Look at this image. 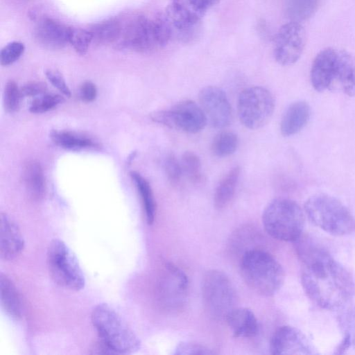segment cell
I'll list each match as a JSON object with an SVG mask.
<instances>
[{
  "label": "cell",
  "mask_w": 355,
  "mask_h": 355,
  "mask_svg": "<svg viewBox=\"0 0 355 355\" xmlns=\"http://www.w3.org/2000/svg\"><path fill=\"white\" fill-rule=\"evenodd\" d=\"M294 242L302 263V285L309 299L327 310L345 305L355 291L354 282L349 271L309 238L302 235Z\"/></svg>",
  "instance_id": "obj_1"
},
{
  "label": "cell",
  "mask_w": 355,
  "mask_h": 355,
  "mask_svg": "<svg viewBox=\"0 0 355 355\" xmlns=\"http://www.w3.org/2000/svg\"><path fill=\"white\" fill-rule=\"evenodd\" d=\"M91 320L100 341L113 354H130L140 349L139 337L109 304L96 305L92 310Z\"/></svg>",
  "instance_id": "obj_2"
},
{
  "label": "cell",
  "mask_w": 355,
  "mask_h": 355,
  "mask_svg": "<svg viewBox=\"0 0 355 355\" xmlns=\"http://www.w3.org/2000/svg\"><path fill=\"white\" fill-rule=\"evenodd\" d=\"M240 268L245 282L259 295H273L284 284L285 274L281 264L263 250L246 251L241 258Z\"/></svg>",
  "instance_id": "obj_3"
},
{
  "label": "cell",
  "mask_w": 355,
  "mask_h": 355,
  "mask_svg": "<svg viewBox=\"0 0 355 355\" xmlns=\"http://www.w3.org/2000/svg\"><path fill=\"white\" fill-rule=\"evenodd\" d=\"M304 209L309 220L323 231L334 236H345L355 231V218L336 198L316 194L306 202Z\"/></svg>",
  "instance_id": "obj_4"
},
{
  "label": "cell",
  "mask_w": 355,
  "mask_h": 355,
  "mask_svg": "<svg viewBox=\"0 0 355 355\" xmlns=\"http://www.w3.org/2000/svg\"><path fill=\"white\" fill-rule=\"evenodd\" d=\"M262 222L265 230L271 237L294 242L302 236L304 214L296 202L277 198L265 207Z\"/></svg>",
  "instance_id": "obj_5"
},
{
  "label": "cell",
  "mask_w": 355,
  "mask_h": 355,
  "mask_svg": "<svg viewBox=\"0 0 355 355\" xmlns=\"http://www.w3.org/2000/svg\"><path fill=\"white\" fill-rule=\"evenodd\" d=\"M46 262L49 275L58 286L80 291L85 286V277L73 252L62 240L55 239L47 249Z\"/></svg>",
  "instance_id": "obj_6"
},
{
  "label": "cell",
  "mask_w": 355,
  "mask_h": 355,
  "mask_svg": "<svg viewBox=\"0 0 355 355\" xmlns=\"http://www.w3.org/2000/svg\"><path fill=\"white\" fill-rule=\"evenodd\" d=\"M209 7L207 0H171L164 14L173 37L184 42L197 37L201 20Z\"/></svg>",
  "instance_id": "obj_7"
},
{
  "label": "cell",
  "mask_w": 355,
  "mask_h": 355,
  "mask_svg": "<svg viewBox=\"0 0 355 355\" xmlns=\"http://www.w3.org/2000/svg\"><path fill=\"white\" fill-rule=\"evenodd\" d=\"M202 296L206 310L215 319H225L234 309V288L229 277L221 271L211 270L205 274Z\"/></svg>",
  "instance_id": "obj_8"
},
{
  "label": "cell",
  "mask_w": 355,
  "mask_h": 355,
  "mask_svg": "<svg viewBox=\"0 0 355 355\" xmlns=\"http://www.w3.org/2000/svg\"><path fill=\"white\" fill-rule=\"evenodd\" d=\"M237 110L239 120L244 126L259 129L270 119L275 110V99L267 89L250 87L239 94Z\"/></svg>",
  "instance_id": "obj_9"
},
{
  "label": "cell",
  "mask_w": 355,
  "mask_h": 355,
  "mask_svg": "<svg viewBox=\"0 0 355 355\" xmlns=\"http://www.w3.org/2000/svg\"><path fill=\"white\" fill-rule=\"evenodd\" d=\"M150 116L157 123L188 133H197L207 123L201 107L191 100L180 101L168 110L155 111Z\"/></svg>",
  "instance_id": "obj_10"
},
{
  "label": "cell",
  "mask_w": 355,
  "mask_h": 355,
  "mask_svg": "<svg viewBox=\"0 0 355 355\" xmlns=\"http://www.w3.org/2000/svg\"><path fill=\"white\" fill-rule=\"evenodd\" d=\"M189 282L186 274L178 266L166 263L157 286L158 300L164 310L175 313L182 310L188 300Z\"/></svg>",
  "instance_id": "obj_11"
},
{
  "label": "cell",
  "mask_w": 355,
  "mask_h": 355,
  "mask_svg": "<svg viewBox=\"0 0 355 355\" xmlns=\"http://www.w3.org/2000/svg\"><path fill=\"white\" fill-rule=\"evenodd\" d=\"M306 44L303 26L291 21L282 25L275 37L274 57L281 65L288 66L300 58Z\"/></svg>",
  "instance_id": "obj_12"
},
{
  "label": "cell",
  "mask_w": 355,
  "mask_h": 355,
  "mask_svg": "<svg viewBox=\"0 0 355 355\" xmlns=\"http://www.w3.org/2000/svg\"><path fill=\"white\" fill-rule=\"evenodd\" d=\"M200 106L207 123L214 128L221 129L232 120V110L225 92L216 86H207L199 92Z\"/></svg>",
  "instance_id": "obj_13"
},
{
  "label": "cell",
  "mask_w": 355,
  "mask_h": 355,
  "mask_svg": "<svg viewBox=\"0 0 355 355\" xmlns=\"http://www.w3.org/2000/svg\"><path fill=\"white\" fill-rule=\"evenodd\" d=\"M117 42V45L138 52H147L158 48L153 19L143 15L134 17L124 26H122L121 36Z\"/></svg>",
  "instance_id": "obj_14"
},
{
  "label": "cell",
  "mask_w": 355,
  "mask_h": 355,
  "mask_svg": "<svg viewBox=\"0 0 355 355\" xmlns=\"http://www.w3.org/2000/svg\"><path fill=\"white\" fill-rule=\"evenodd\" d=\"M270 349L274 355L312 354L315 352L306 336L295 327L285 325L272 336Z\"/></svg>",
  "instance_id": "obj_15"
},
{
  "label": "cell",
  "mask_w": 355,
  "mask_h": 355,
  "mask_svg": "<svg viewBox=\"0 0 355 355\" xmlns=\"http://www.w3.org/2000/svg\"><path fill=\"white\" fill-rule=\"evenodd\" d=\"M24 239L16 222L7 214L0 216V257L3 261L17 258L23 252Z\"/></svg>",
  "instance_id": "obj_16"
},
{
  "label": "cell",
  "mask_w": 355,
  "mask_h": 355,
  "mask_svg": "<svg viewBox=\"0 0 355 355\" xmlns=\"http://www.w3.org/2000/svg\"><path fill=\"white\" fill-rule=\"evenodd\" d=\"M69 28L51 19L42 20L36 26L35 37L42 46L60 49L69 43Z\"/></svg>",
  "instance_id": "obj_17"
},
{
  "label": "cell",
  "mask_w": 355,
  "mask_h": 355,
  "mask_svg": "<svg viewBox=\"0 0 355 355\" xmlns=\"http://www.w3.org/2000/svg\"><path fill=\"white\" fill-rule=\"evenodd\" d=\"M336 49L327 48L320 51L313 60L311 69V81L319 92L331 87V73Z\"/></svg>",
  "instance_id": "obj_18"
},
{
  "label": "cell",
  "mask_w": 355,
  "mask_h": 355,
  "mask_svg": "<svg viewBox=\"0 0 355 355\" xmlns=\"http://www.w3.org/2000/svg\"><path fill=\"white\" fill-rule=\"evenodd\" d=\"M333 88H339L349 96H355V58L344 50L338 52Z\"/></svg>",
  "instance_id": "obj_19"
},
{
  "label": "cell",
  "mask_w": 355,
  "mask_h": 355,
  "mask_svg": "<svg viewBox=\"0 0 355 355\" xmlns=\"http://www.w3.org/2000/svg\"><path fill=\"white\" fill-rule=\"evenodd\" d=\"M225 320L236 338H252L258 333L257 319L249 309L234 308L227 314Z\"/></svg>",
  "instance_id": "obj_20"
},
{
  "label": "cell",
  "mask_w": 355,
  "mask_h": 355,
  "mask_svg": "<svg viewBox=\"0 0 355 355\" xmlns=\"http://www.w3.org/2000/svg\"><path fill=\"white\" fill-rule=\"evenodd\" d=\"M309 116L310 108L307 103L299 101L291 103L281 121L282 134L288 137L299 132L306 124Z\"/></svg>",
  "instance_id": "obj_21"
},
{
  "label": "cell",
  "mask_w": 355,
  "mask_h": 355,
  "mask_svg": "<svg viewBox=\"0 0 355 355\" xmlns=\"http://www.w3.org/2000/svg\"><path fill=\"white\" fill-rule=\"evenodd\" d=\"M0 298L2 309L12 318L20 319L24 313L22 300L15 283L6 274H0Z\"/></svg>",
  "instance_id": "obj_22"
},
{
  "label": "cell",
  "mask_w": 355,
  "mask_h": 355,
  "mask_svg": "<svg viewBox=\"0 0 355 355\" xmlns=\"http://www.w3.org/2000/svg\"><path fill=\"white\" fill-rule=\"evenodd\" d=\"M23 182L28 194L33 199L38 200L45 193V181L42 168L35 160H29L24 166Z\"/></svg>",
  "instance_id": "obj_23"
},
{
  "label": "cell",
  "mask_w": 355,
  "mask_h": 355,
  "mask_svg": "<svg viewBox=\"0 0 355 355\" xmlns=\"http://www.w3.org/2000/svg\"><path fill=\"white\" fill-rule=\"evenodd\" d=\"M241 168L236 166L231 168L220 180L217 186L214 203L217 209L225 208L232 200L240 175Z\"/></svg>",
  "instance_id": "obj_24"
},
{
  "label": "cell",
  "mask_w": 355,
  "mask_h": 355,
  "mask_svg": "<svg viewBox=\"0 0 355 355\" xmlns=\"http://www.w3.org/2000/svg\"><path fill=\"white\" fill-rule=\"evenodd\" d=\"M130 175L139 193L146 222L152 225L156 216V202L151 187L147 180L138 172L132 171Z\"/></svg>",
  "instance_id": "obj_25"
},
{
  "label": "cell",
  "mask_w": 355,
  "mask_h": 355,
  "mask_svg": "<svg viewBox=\"0 0 355 355\" xmlns=\"http://www.w3.org/2000/svg\"><path fill=\"white\" fill-rule=\"evenodd\" d=\"M50 137L56 145L67 149L80 150L96 146L91 138L74 132L54 130Z\"/></svg>",
  "instance_id": "obj_26"
},
{
  "label": "cell",
  "mask_w": 355,
  "mask_h": 355,
  "mask_svg": "<svg viewBox=\"0 0 355 355\" xmlns=\"http://www.w3.org/2000/svg\"><path fill=\"white\" fill-rule=\"evenodd\" d=\"M121 24L115 19H109L94 25L89 30L92 41L101 44L116 42L120 38Z\"/></svg>",
  "instance_id": "obj_27"
},
{
  "label": "cell",
  "mask_w": 355,
  "mask_h": 355,
  "mask_svg": "<svg viewBox=\"0 0 355 355\" xmlns=\"http://www.w3.org/2000/svg\"><path fill=\"white\" fill-rule=\"evenodd\" d=\"M318 3V0H286L285 12L292 21L300 23L315 15Z\"/></svg>",
  "instance_id": "obj_28"
},
{
  "label": "cell",
  "mask_w": 355,
  "mask_h": 355,
  "mask_svg": "<svg viewBox=\"0 0 355 355\" xmlns=\"http://www.w3.org/2000/svg\"><path fill=\"white\" fill-rule=\"evenodd\" d=\"M239 145V139L236 133L224 130L218 133L214 138L211 150L217 157H223L233 154Z\"/></svg>",
  "instance_id": "obj_29"
},
{
  "label": "cell",
  "mask_w": 355,
  "mask_h": 355,
  "mask_svg": "<svg viewBox=\"0 0 355 355\" xmlns=\"http://www.w3.org/2000/svg\"><path fill=\"white\" fill-rule=\"evenodd\" d=\"M181 167L183 174H184L189 180L197 182L200 180L201 175V162L200 157L193 152L186 151L181 157Z\"/></svg>",
  "instance_id": "obj_30"
},
{
  "label": "cell",
  "mask_w": 355,
  "mask_h": 355,
  "mask_svg": "<svg viewBox=\"0 0 355 355\" xmlns=\"http://www.w3.org/2000/svg\"><path fill=\"white\" fill-rule=\"evenodd\" d=\"M341 324L344 338L338 349L343 352L352 345L355 347V307L343 315Z\"/></svg>",
  "instance_id": "obj_31"
},
{
  "label": "cell",
  "mask_w": 355,
  "mask_h": 355,
  "mask_svg": "<svg viewBox=\"0 0 355 355\" xmlns=\"http://www.w3.org/2000/svg\"><path fill=\"white\" fill-rule=\"evenodd\" d=\"M92 42V35L89 31L80 28H69V43L80 55H85Z\"/></svg>",
  "instance_id": "obj_32"
},
{
  "label": "cell",
  "mask_w": 355,
  "mask_h": 355,
  "mask_svg": "<svg viewBox=\"0 0 355 355\" xmlns=\"http://www.w3.org/2000/svg\"><path fill=\"white\" fill-rule=\"evenodd\" d=\"M22 97L21 89L13 80L8 81L5 85L3 102L5 109L9 112H16L20 106Z\"/></svg>",
  "instance_id": "obj_33"
},
{
  "label": "cell",
  "mask_w": 355,
  "mask_h": 355,
  "mask_svg": "<svg viewBox=\"0 0 355 355\" xmlns=\"http://www.w3.org/2000/svg\"><path fill=\"white\" fill-rule=\"evenodd\" d=\"M64 101V98L58 94H45L35 98L31 103L30 111L32 113L48 112Z\"/></svg>",
  "instance_id": "obj_34"
},
{
  "label": "cell",
  "mask_w": 355,
  "mask_h": 355,
  "mask_svg": "<svg viewBox=\"0 0 355 355\" xmlns=\"http://www.w3.org/2000/svg\"><path fill=\"white\" fill-rule=\"evenodd\" d=\"M24 46L19 42H12L1 51L0 62L3 66H8L17 61L22 55Z\"/></svg>",
  "instance_id": "obj_35"
},
{
  "label": "cell",
  "mask_w": 355,
  "mask_h": 355,
  "mask_svg": "<svg viewBox=\"0 0 355 355\" xmlns=\"http://www.w3.org/2000/svg\"><path fill=\"white\" fill-rule=\"evenodd\" d=\"M214 352L208 347L200 344L191 342H180L175 347L174 354L187 355V354H213Z\"/></svg>",
  "instance_id": "obj_36"
},
{
  "label": "cell",
  "mask_w": 355,
  "mask_h": 355,
  "mask_svg": "<svg viewBox=\"0 0 355 355\" xmlns=\"http://www.w3.org/2000/svg\"><path fill=\"white\" fill-rule=\"evenodd\" d=\"M164 168L168 179L171 183H178L182 176V170L180 162L173 154H169L165 159Z\"/></svg>",
  "instance_id": "obj_37"
},
{
  "label": "cell",
  "mask_w": 355,
  "mask_h": 355,
  "mask_svg": "<svg viewBox=\"0 0 355 355\" xmlns=\"http://www.w3.org/2000/svg\"><path fill=\"white\" fill-rule=\"evenodd\" d=\"M46 76L50 83L56 87L63 95L71 96V92L62 76L57 71L49 69L46 71Z\"/></svg>",
  "instance_id": "obj_38"
},
{
  "label": "cell",
  "mask_w": 355,
  "mask_h": 355,
  "mask_svg": "<svg viewBox=\"0 0 355 355\" xmlns=\"http://www.w3.org/2000/svg\"><path fill=\"white\" fill-rule=\"evenodd\" d=\"M20 89L22 96H35L44 93L46 85L41 82H31L24 85Z\"/></svg>",
  "instance_id": "obj_39"
},
{
  "label": "cell",
  "mask_w": 355,
  "mask_h": 355,
  "mask_svg": "<svg viewBox=\"0 0 355 355\" xmlns=\"http://www.w3.org/2000/svg\"><path fill=\"white\" fill-rule=\"evenodd\" d=\"M97 95V89L95 85L90 82H84L80 88V97L85 102L93 101Z\"/></svg>",
  "instance_id": "obj_40"
},
{
  "label": "cell",
  "mask_w": 355,
  "mask_h": 355,
  "mask_svg": "<svg viewBox=\"0 0 355 355\" xmlns=\"http://www.w3.org/2000/svg\"><path fill=\"white\" fill-rule=\"evenodd\" d=\"M207 1L209 3V6H211L218 3L221 0H207Z\"/></svg>",
  "instance_id": "obj_41"
}]
</instances>
